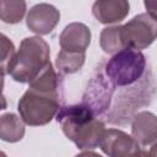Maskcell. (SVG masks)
Returning <instances> with one entry per match:
<instances>
[{"instance_id": "1", "label": "cell", "mask_w": 157, "mask_h": 157, "mask_svg": "<svg viewBox=\"0 0 157 157\" xmlns=\"http://www.w3.org/2000/svg\"><path fill=\"white\" fill-rule=\"evenodd\" d=\"M64 101L61 75L49 63L31 82L18 102L20 117L27 125L48 124L59 112Z\"/></svg>"}, {"instance_id": "2", "label": "cell", "mask_w": 157, "mask_h": 157, "mask_svg": "<svg viewBox=\"0 0 157 157\" xmlns=\"http://www.w3.org/2000/svg\"><path fill=\"white\" fill-rule=\"evenodd\" d=\"M66 137L78 148H96L105 130L104 123L83 102L61 105L55 115Z\"/></svg>"}, {"instance_id": "3", "label": "cell", "mask_w": 157, "mask_h": 157, "mask_svg": "<svg viewBox=\"0 0 157 157\" xmlns=\"http://www.w3.org/2000/svg\"><path fill=\"white\" fill-rule=\"evenodd\" d=\"M49 45L40 37L25 38L13 59L6 67L9 74L17 82H31L50 63Z\"/></svg>"}, {"instance_id": "4", "label": "cell", "mask_w": 157, "mask_h": 157, "mask_svg": "<svg viewBox=\"0 0 157 157\" xmlns=\"http://www.w3.org/2000/svg\"><path fill=\"white\" fill-rule=\"evenodd\" d=\"M146 56L137 49L124 48L104 65V74L115 87L132 86L146 74Z\"/></svg>"}, {"instance_id": "5", "label": "cell", "mask_w": 157, "mask_h": 157, "mask_svg": "<svg viewBox=\"0 0 157 157\" xmlns=\"http://www.w3.org/2000/svg\"><path fill=\"white\" fill-rule=\"evenodd\" d=\"M120 36L125 48L145 49L157 39V20L147 12L139 13L120 27Z\"/></svg>"}, {"instance_id": "6", "label": "cell", "mask_w": 157, "mask_h": 157, "mask_svg": "<svg viewBox=\"0 0 157 157\" xmlns=\"http://www.w3.org/2000/svg\"><path fill=\"white\" fill-rule=\"evenodd\" d=\"M115 88L117 87L109 81L105 74L102 72L101 69H98L88 82L81 102L87 104L99 117L108 112V109L110 108Z\"/></svg>"}, {"instance_id": "7", "label": "cell", "mask_w": 157, "mask_h": 157, "mask_svg": "<svg viewBox=\"0 0 157 157\" xmlns=\"http://www.w3.org/2000/svg\"><path fill=\"white\" fill-rule=\"evenodd\" d=\"M98 146L110 157H128L146 155L141 151L140 144L134 136L128 135L119 129H105L101 136Z\"/></svg>"}, {"instance_id": "8", "label": "cell", "mask_w": 157, "mask_h": 157, "mask_svg": "<svg viewBox=\"0 0 157 157\" xmlns=\"http://www.w3.org/2000/svg\"><path fill=\"white\" fill-rule=\"evenodd\" d=\"M60 12L50 4H37L27 13L26 23L29 31L37 34H48L59 23Z\"/></svg>"}, {"instance_id": "9", "label": "cell", "mask_w": 157, "mask_h": 157, "mask_svg": "<svg viewBox=\"0 0 157 157\" xmlns=\"http://www.w3.org/2000/svg\"><path fill=\"white\" fill-rule=\"evenodd\" d=\"M59 43L63 50L86 53V49L91 43V31L85 23L72 22L63 29L59 37Z\"/></svg>"}, {"instance_id": "10", "label": "cell", "mask_w": 157, "mask_h": 157, "mask_svg": "<svg viewBox=\"0 0 157 157\" xmlns=\"http://www.w3.org/2000/svg\"><path fill=\"white\" fill-rule=\"evenodd\" d=\"M128 0H96L92 5V13L96 20L104 25L121 22L129 13Z\"/></svg>"}, {"instance_id": "11", "label": "cell", "mask_w": 157, "mask_h": 157, "mask_svg": "<svg viewBox=\"0 0 157 157\" xmlns=\"http://www.w3.org/2000/svg\"><path fill=\"white\" fill-rule=\"evenodd\" d=\"M131 134L141 146L157 140V117L151 112H140L131 120Z\"/></svg>"}, {"instance_id": "12", "label": "cell", "mask_w": 157, "mask_h": 157, "mask_svg": "<svg viewBox=\"0 0 157 157\" xmlns=\"http://www.w3.org/2000/svg\"><path fill=\"white\" fill-rule=\"evenodd\" d=\"M23 119L13 113L2 114L0 118V137L6 142H17L25 135Z\"/></svg>"}, {"instance_id": "13", "label": "cell", "mask_w": 157, "mask_h": 157, "mask_svg": "<svg viewBox=\"0 0 157 157\" xmlns=\"http://www.w3.org/2000/svg\"><path fill=\"white\" fill-rule=\"evenodd\" d=\"M85 59H86V53H74L61 49L56 56V61H55L56 69L61 76L77 72L83 66Z\"/></svg>"}, {"instance_id": "14", "label": "cell", "mask_w": 157, "mask_h": 157, "mask_svg": "<svg viewBox=\"0 0 157 157\" xmlns=\"http://www.w3.org/2000/svg\"><path fill=\"white\" fill-rule=\"evenodd\" d=\"M26 13L25 0H0V18L5 23H18Z\"/></svg>"}, {"instance_id": "15", "label": "cell", "mask_w": 157, "mask_h": 157, "mask_svg": "<svg viewBox=\"0 0 157 157\" xmlns=\"http://www.w3.org/2000/svg\"><path fill=\"white\" fill-rule=\"evenodd\" d=\"M121 26H110L103 28L99 36V44L103 52L108 54H115L117 52L124 49V44L120 36Z\"/></svg>"}, {"instance_id": "16", "label": "cell", "mask_w": 157, "mask_h": 157, "mask_svg": "<svg viewBox=\"0 0 157 157\" xmlns=\"http://www.w3.org/2000/svg\"><path fill=\"white\" fill-rule=\"evenodd\" d=\"M0 47H1V74H2V76H5L6 67L13 59L16 50H15L13 43L5 34H1V45Z\"/></svg>"}, {"instance_id": "17", "label": "cell", "mask_w": 157, "mask_h": 157, "mask_svg": "<svg viewBox=\"0 0 157 157\" xmlns=\"http://www.w3.org/2000/svg\"><path fill=\"white\" fill-rule=\"evenodd\" d=\"M144 5L147 13L157 20V0H144Z\"/></svg>"}, {"instance_id": "18", "label": "cell", "mask_w": 157, "mask_h": 157, "mask_svg": "<svg viewBox=\"0 0 157 157\" xmlns=\"http://www.w3.org/2000/svg\"><path fill=\"white\" fill-rule=\"evenodd\" d=\"M148 155H150V156H156V157H157V141L152 145V147H151Z\"/></svg>"}]
</instances>
